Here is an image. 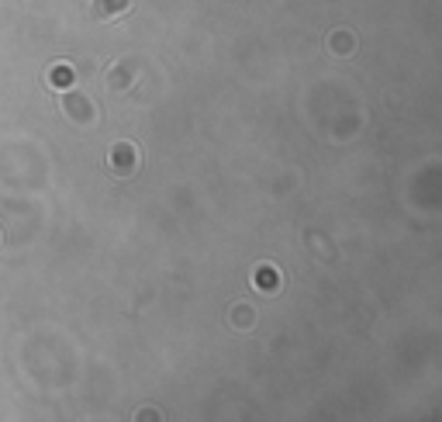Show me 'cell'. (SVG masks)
I'll use <instances>...</instances> for the list:
<instances>
[{
    "instance_id": "1",
    "label": "cell",
    "mask_w": 442,
    "mask_h": 422,
    "mask_svg": "<svg viewBox=\"0 0 442 422\" xmlns=\"http://www.w3.org/2000/svg\"><path fill=\"white\" fill-rule=\"evenodd\" d=\"M52 83H55V87H66V83H73V73H69V66H59V70H52Z\"/></svg>"
},
{
    "instance_id": "2",
    "label": "cell",
    "mask_w": 442,
    "mask_h": 422,
    "mask_svg": "<svg viewBox=\"0 0 442 422\" xmlns=\"http://www.w3.org/2000/svg\"><path fill=\"white\" fill-rule=\"evenodd\" d=\"M107 11H111V14L124 11V0H101V4H97V14H107Z\"/></svg>"
}]
</instances>
